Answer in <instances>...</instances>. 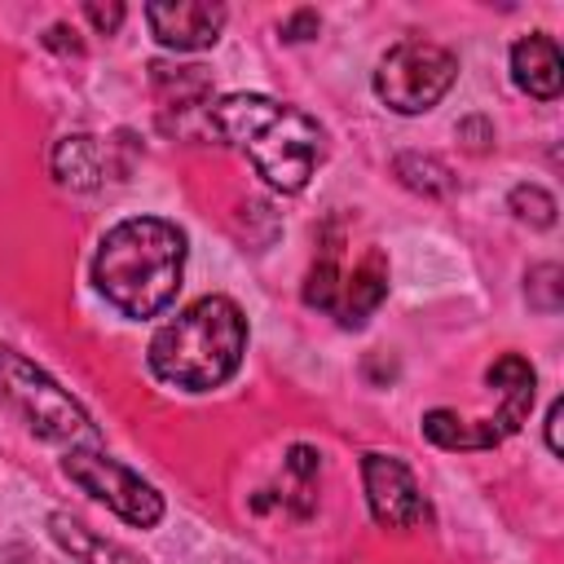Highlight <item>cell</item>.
<instances>
[{
	"instance_id": "4",
	"label": "cell",
	"mask_w": 564,
	"mask_h": 564,
	"mask_svg": "<svg viewBox=\"0 0 564 564\" xmlns=\"http://www.w3.org/2000/svg\"><path fill=\"white\" fill-rule=\"evenodd\" d=\"M489 388L498 397V410L489 419H463L454 410H427L423 414V432L427 441L445 445V449H489L498 441H507L533 410V388H538V375L524 357L516 352H502L494 366H489Z\"/></svg>"
},
{
	"instance_id": "14",
	"label": "cell",
	"mask_w": 564,
	"mask_h": 564,
	"mask_svg": "<svg viewBox=\"0 0 564 564\" xmlns=\"http://www.w3.org/2000/svg\"><path fill=\"white\" fill-rule=\"evenodd\" d=\"M150 79L163 93V101H172L176 110H189V106H198L212 93V79H207L203 66H167V62H154L150 66Z\"/></svg>"
},
{
	"instance_id": "18",
	"label": "cell",
	"mask_w": 564,
	"mask_h": 564,
	"mask_svg": "<svg viewBox=\"0 0 564 564\" xmlns=\"http://www.w3.org/2000/svg\"><path fill=\"white\" fill-rule=\"evenodd\" d=\"M560 414H564V405L555 401V405H551V414H546V445H551L555 454H560Z\"/></svg>"
},
{
	"instance_id": "2",
	"label": "cell",
	"mask_w": 564,
	"mask_h": 564,
	"mask_svg": "<svg viewBox=\"0 0 564 564\" xmlns=\"http://www.w3.org/2000/svg\"><path fill=\"white\" fill-rule=\"evenodd\" d=\"M185 273V234L163 216H128L106 229L93 256V282L123 317L163 313Z\"/></svg>"
},
{
	"instance_id": "5",
	"label": "cell",
	"mask_w": 564,
	"mask_h": 564,
	"mask_svg": "<svg viewBox=\"0 0 564 564\" xmlns=\"http://www.w3.org/2000/svg\"><path fill=\"white\" fill-rule=\"evenodd\" d=\"M0 397L31 423V432H40L44 441H57L66 449L75 445H97V427L84 414V405L57 388V379H48L35 361H26L22 352L0 344Z\"/></svg>"
},
{
	"instance_id": "13",
	"label": "cell",
	"mask_w": 564,
	"mask_h": 564,
	"mask_svg": "<svg viewBox=\"0 0 564 564\" xmlns=\"http://www.w3.org/2000/svg\"><path fill=\"white\" fill-rule=\"evenodd\" d=\"M48 524H53V538H57V542H62V546L70 551V560H79V564H137V560H132V555H128L123 546H115V542H101V538H93V533H88V529H84L79 520L62 516V511H57V516H53Z\"/></svg>"
},
{
	"instance_id": "17",
	"label": "cell",
	"mask_w": 564,
	"mask_h": 564,
	"mask_svg": "<svg viewBox=\"0 0 564 564\" xmlns=\"http://www.w3.org/2000/svg\"><path fill=\"white\" fill-rule=\"evenodd\" d=\"M84 13H88V18H93L101 31H115V26H119V18H123V9H119V4H110V9H101V4H88Z\"/></svg>"
},
{
	"instance_id": "15",
	"label": "cell",
	"mask_w": 564,
	"mask_h": 564,
	"mask_svg": "<svg viewBox=\"0 0 564 564\" xmlns=\"http://www.w3.org/2000/svg\"><path fill=\"white\" fill-rule=\"evenodd\" d=\"M397 172L410 189H427V194H445L449 189V172L436 163V159H414V154H401L397 159Z\"/></svg>"
},
{
	"instance_id": "6",
	"label": "cell",
	"mask_w": 564,
	"mask_h": 564,
	"mask_svg": "<svg viewBox=\"0 0 564 564\" xmlns=\"http://www.w3.org/2000/svg\"><path fill=\"white\" fill-rule=\"evenodd\" d=\"M458 75V57L432 40H401L375 66V97L397 115L432 110Z\"/></svg>"
},
{
	"instance_id": "16",
	"label": "cell",
	"mask_w": 564,
	"mask_h": 564,
	"mask_svg": "<svg viewBox=\"0 0 564 564\" xmlns=\"http://www.w3.org/2000/svg\"><path fill=\"white\" fill-rule=\"evenodd\" d=\"M511 212L520 220H529L533 229H546L555 220V198L546 189H538V185H516L511 189Z\"/></svg>"
},
{
	"instance_id": "11",
	"label": "cell",
	"mask_w": 564,
	"mask_h": 564,
	"mask_svg": "<svg viewBox=\"0 0 564 564\" xmlns=\"http://www.w3.org/2000/svg\"><path fill=\"white\" fill-rule=\"evenodd\" d=\"M511 79L529 93V97H560V79H564V62H560V44L551 35H524L511 48Z\"/></svg>"
},
{
	"instance_id": "10",
	"label": "cell",
	"mask_w": 564,
	"mask_h": 564,
	"mask_svg": "<svg viewBox=\"0 0 564 564\" xmlns=\"http://www.w3.org/2000/svg\"><path fill=\"white\" fill-rule=\"evenodd\" d=\"M145 22L154 31L159 44L176 48V53H194L220 40L225 26V4H207V0H167V4H145Z\"/></svg>"
},
{
	"instance_id": "12",
	"label": "cell",
	"mask_w": 564,
	"mask_h": 564,
	"mask_svg": "<svg viewBox=\"0 0 564 564\" xmlns=\"http://www.w3.org/2000/svg\"><path fill=\"white\" fill-rule=\"evenodd\" d=\"M53 176L70 189H93L106 176V150L97 137H62L53 145Z\"/></svg>"
},
{
	"instance_id": "8",
	"label": "cell",
	"mask_w": 564,
	"mask_h": 564,
	"mask_svg": "<svg viewBox=\"0 0 564 564\" xmlns=\"http://www.w3.org/2000/svg\"><path fill=\"white\" fill-rule=\"evenodd\" d=\"M62 471H66L84 494H93L97 502H106L119 520H128V524H137V529H154V524L163 520V494H159L150 480H141L132 467H123L119 458H110L106 449H97V445H75V449H66Z\"/></svg>"
},
{
	"instance_id": "1",
	"label": "cell",
	"mask_w": 564,
	"mask_h": 564,
	"mask_svg": "<svg viewBox=\"0 0 564 564\" xmlns=\"http://www.w3.org/2000/svg\"><path fill=\"white\" fill-rule=\"evenodd\" d=\"M207 123L225 145L247 150L256 172L282 194H300L326 154V132L317 128V119L264 93L220 97L207 110Z\"/></svg>"
},
{
	"instance_id": "7",
	"label": "cell",
	"mask_w": 564,
	"mask_h": 564,
	"mask_svg": "<svg viewBox=\"0 0 564 564\" xmlns=\"http://www.w3.org/2000/svg\"><path fill=\"white\" fill-rule=\"evenodd\" d=\"M383 295H388V260L375 247L352 264L326 251L304 278V304L330 313L339 326H361L383 304Z\"/></svg>"
},
{
	"instance_id": "3",
	"label": "cell",
	"mask_w": 564,
	"mask_h": 564,
	"mask_svg": "<svg viewBox=\"0 0 564 564\" xmlns=\"http://www.w3.org/2000/svg\"><path fill=\"white\" fill-rule=\"evenodd\" d=\"M247 352V317L229 295H203L150 339V370L185 392L220 388Z\"/></svg>"
},
{
	"instance_id": "9",
	"label": "cell",
	"mask_w": 564,
	"mask_h": 564,
	"mask_svg": "<svg viewBox=\"0 0 564 564\" xmlns=\"http://www.w3.org/2000/svg\"><path fill=\"white\" fill-rule=\"evenodd\" d=\"M361 485H366L370 516L383 529H414L427 516V502H423L414 471L392 454H366L361 458Z\"/></svg>"
}]
</instances>
